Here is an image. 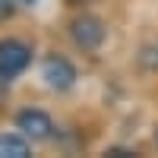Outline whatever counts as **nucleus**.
Listing matches in <instances>:
<instances>
[{
  "label": "nucleus",
  "mask_w": 158,
  "mask_h": 158,
  "mask_svg": "<svg viewBox=\"0 0 158 158\" xmlns=\"http://www.w3.org/2000/svg\"><path fill=\"white\" fill-rule=\"evenodd\" d=\"M70 38L79 51H98L104 44V38H108V29H104V19L95 16V13H82V16H76L70 22Z\"/></svg>",
  "instance_id": "f257e3e1"
},
{
  "label": "nucleus",
  "mask_w": 158,
  "mask_h": 158,
  "mask_svg": "<svg viewBox=\"0 0 158 158\" xmlns=\"http://www.w3.org/2000/svg\"><path fill=\"white\" fill-rule=\"evenodd\" d=\"M29 152H32V146L22 133H3L0 136V158H25Z\"/></svg>",
  "instance_id": "39448f33"
},
{
  "label": "nucleus",
  "mask_w": 158,
  "mask_h": 158,
  "mask_svg": "<svg viewBox=\"0 0 158 158\" xmlns=\"http://www.w3.org/2000/svg\"><path fill=\"white\" fill-rule=\"evenodd\" d=\"M41 76H44V82L54 89V92H67V89H73V82H76V67H73L67 57L51 54V57L44 60V67H41Z\"/></svg>",
  "instance_id": "20e7f679"
},
{
  "label": "nucleus",
  "mask_w": 158,
  "mask_h": 158,
  "mask_svg": "<svg viewBox=\"0 0 158 158\" xmlns=\"http://www.w3.org/2000/svg\"><path fill=\"white\" fill-rule=\"evenodd\" d=\"M136 63L142 73H158V41H146L136 54Z\"/></svg>",
  "instance_id": "423d86ee"
},
{
  "label": "nucleus",
  "mask_w": 158,
  "mask_h": 158,
  "mask_svg": "<svg viewBox=\"0 0 158 158\" xmlns=\"http://www.w3.org/2000/svg\"><path fill=\"white\" fill-rule=\"evenodd\" d=\"M152 139H155V146H158V127H155V133H152Z\"/></svg>",
  "instance_id": "0eeeda50"
},
{
  "label": "nucleus",
  "mask_w": 158,
  "mask_h": 158,
  "mask_svg": "<svg viewBox=\"0 0 158 158\" xmlns=\"http://www.w3.org/2000/svg\"><path fill=\"white\" fill-rule=\"evenodd\" d=\"M32 63V48L19 41V38H6L0 41V82H10V79L22 76Z\"/></svg>",
  "instance_id": "f03ea898"
},
{
  "label": "nucleus",
  "mask_w": 158,
  "mask_h": 158,
  "mask_svg": "<svg viewBox=\"0 0 158 158\" xmlns=\"http://www.w3.org/2000/svg\"><path fill=\"white\" fill-rule=\"evenodd\" d=\"M16 130L32 142H44L54 136V120H51V114L38 111V108H25L16 114Z\"/></svg>",
  "instance_id": "7ed1b4c3"
}]
</instances>
